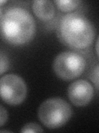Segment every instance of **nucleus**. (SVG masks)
Instances as JSON below:
<instances>
[{"label": "nucleus", "instance_id": "nucleus-3", "mask_svg": "<svg viewBox=\"0 0 99 133\" xmlns=\"http://www.w3.org/2000/svg\"><path fill=\"white\" fill-rule=\"evenodd\" d=\"M69 104L60 97H52L44 101L38 108V118L49 129L60 128L67 123L72 116Z\"/></svg>", "mask_w": 99, "mask_h": 133}, {"label": "nucleus", "instance_id": "nucleus-9", "mask_svg": "<svg viewBox=\"0 0 99 133\" xmlns=\"http://www.w3.org/2000/svg\"><path fill=\"white\" fill-rule=\"evenodd\" d=\"M44 130L41 128L38 124L34 122H30L26 124L23 127V128L21 130V132L26 133V132H43Z\"/></svg>", "mask_w": 99, "mask_h": 133}, {"label": "nucleus", "instance_id": "nucleus-6", "mask_svg": "<svg viewBox=\"0 0 99 133\" xmlns=\"http://www.w3.org/2000/svg\"><path fill=\"white\" fill-rule=\"evenodd\" d=\"M68 97L74 106H86L93 97V87L86 80L75 81L69 86Z\"/></svg>", "mask_w": 99, "mask_h": 133}, {"label": "nucleus", "instance_id": "nucleus-10", "mask_svg": "<svg viewBox=\"0 0 99 133\" xmlns=\"http://www.w3.org/2000/svg\"><path fill=\"white\" fill-rule=\"evenodd\" d=\"M8 60L7 56L4 55L3 52H1V73L0 74H3L5 71L8 69Z\"/></svg>", "mask_w": 99, "mask_h": 133}, {"label": "nucleus", "instance_id": "nucleus-5", "mask_svg": "<svg viewBox=\"0 0 99 133\" xmlns=\"http://www.w3.org/2000/svg\"><path fill=\"white\" fill-rule=\"evenodd\" d=\"M0 93L4 102L19 105L27 94V87L23 79L15 74H7L0 80Z\"/></svg>", "mask_w": 99, "mask_h": 133}, {"label": "nucleus", "instance_id": "nucleus-11", "mask_svg": "<svg viewBox=\"0 0 99 133\" xmlns=\"http://www.w3.org/2000/svg\"><path fill=\"white\" fill-rule=\"evenodd\" d=\"M0 109H1V111H0V126L3 127L7 120V111L5 110L3 106H0Z\"/></svg>", "mask_w": 99, "mask_h": 133}, {"label": "nucleus", "instance_id": "nucleus-1", "mask_svg": "<svg viewBox=\"0 0 99 133\" xmlns=\"http://www.w3.org/2000/svg\"><path fill=\"white\" fill-rule=\"evenodd\" d=\"M57 35L61 43L74 49H85L93 43L96 29L84 14L74 12L64 15L59 24Z\"/></svg>", "mask_w": 99, "mask_h": 133}, {"label": "nucleus", "instance_id": "nucleus-2", "mask_svg": "<svg viewBox=\"0 0 99 133\" xmlns=\"http://www.w3.org/2000/svg\"><path fill=\"white\" fill-rule=\"evenodd\" d=\"M35 34V19L27 10L12 7L1 14V36L7 43L25 44L29 43Z\"/></svg>", "mask_w": 99, "mask_h": 133}, {"label": "nucleus", "instance_id": "nucleus-4", "mask_svg": "<svg viewBox=\"0 0 99 133\" xmlns=\"http://www.w3.org/2000/svg\"><path fill=\"white\" fill-rule=\"evenodd\" d=\"M86 66L84 57L75 52H63L57 55L53 62V69L57 77L64 81H71L84 72Z\"/></svg>", "mask_w": 99, "mask_h": 133}, {"label": "nucleus", "instance_id": "nucleus-12", "mask_svg": "<svg viewBox=\"0 0 99 133\" xmlns=\"http://www.w3.org/2000/svg\"><path fill=\"white\" fill-rule=\"evenodd\" d=\"M94 73H93V80L94 81V82L96 83V85L97 86V87H99V66L97 68L94 70Z\"/></svg>", "mask_w": 99, "mask_h": 133}, {"label": "nucleus", "instance_id": "nucleus-8", "mask_svg": "<svg viewBox=\"0 0 99 133\" xmlns=\"http://www.w3.org/2000/svg\"><path fill=\"white\" fill-rule=\"evenodd\" d=\"M55 4L60 10L63 12H71L82 3L79 0H55Z\"/></svg>", "mask_w": 99, "mask_h": 133}, {"label": "nucleus", "instance_id": "nucleus-7", "mask_svg": "<svg viewBox=\"0 0 99 133\" xmlns=\"http://www.w3.org/2000/svg\"><path fill=\"white\" fill-rule=\"evenodd\" d=\"M32 10L38 18L47 21L55 15V7L49 0H36L32 3Z\"/></svg>", "mask_w": 99, "mask_h": 133}, {"label": "nucleus", "instance_id": "nucleus-13", "mask_svg": "<svg viewBox=\"0 0 99 133\" xmlns=\"http://www.w3.org/2000/svg\"><path fill=\"white\" fill-rule=\"evenodd\" d=\"M96 52H97V57L99 58V37L97 40V43H96Z\"/></svg>", "mask_w": 99, "mask_h": 133}]
</instances>
